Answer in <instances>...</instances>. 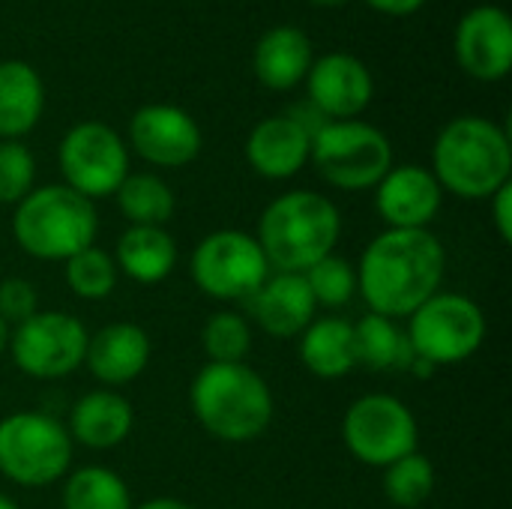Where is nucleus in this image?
Wrapping results in <instances>:
<instances>
[{
  "label": "nucleus",
  "instance_id": "9",
  "mask_svg": "<svg viewBox=\"0 0 512 509\" xmlns=\"http://www.w3.org/2000/svg\"><path fill=\"white\" fill-rule=\"evenodd\" d=\"M270 264L249 231L222 228L198 240L189 255V276L201 294L222 303H246L270 276Z\"/></svg>",
  "mask_w": 512,
  "mask_h": 509
},
{
  "label": "nucleus",
  "instance_id": "14",
  "mask_svg": "<svg viewBox=\"0 0 512 509\" xmlns=\"http://www.w3.org/2000/svg\"><path fill=\"white\" fill-rule=\"evenodd\" d=\"M453 54L477 81H501L512 69V18L498 3L468 9L453 30Z\"/></svg>",
  "mask_w": 512,
  "mask_h": 509
},
{
  "label": "nucleus",
  "instance_id": "28",
  "mask_svg": "<svg viewBox=\"0 0 512 509\" xmlns=\"http://www.w3.org/2000/svg\"><path fill=\"white\" fill-rule=\"evenodd\" d=\"M435 486H438L435 465L420 450L384 468V480H381L384 498L399 509H420L435 495Z\"/></svg>",
  "mask_w": 512,
  "mask_h": 509
},
{
  "label": "nucleus",
  "instance_id": "22",
  "mask_svg": "<svg viewBox=\"0 0 512 509\" xmlns=\"http://www.w3.org/2000/svg\"><path fill=\"white\" fill-rule=\"evenodd\" d=\"M45 111L42 75L27 60H0V141H21Z\"/></svg>",
  "mask_w": 512,
  "mask_h": 509
},
{
  "label": "nucleus",
  "instance_id": "21",
  "mask_svg": "<svg viewBox=\"0 0 512 509\" xmlns=\"http://www.w3.org/2000/svg\"><path fill=\"white\" fill-rule=\"evenodd\" d=\"M315 60L309 36L294 24H276L261 33L252 51L255 78L276 93H288L306 81V72Z\"/></svg>",
  "mask_w": 512,
  "mask_h": 509
},
{
  "label": "nucleus",
  "instance_id": "7",
  "mask_svg": "<svg viewBox=\"0 0 512 509\" xmlns=\"http://www.w3.org/2000/svg\"><path fill=\"white\" fill-rule=\"evenodd\" d=\"M309 165L342 192H366L396 165L390 138L366 120H330L312 135Z\"/></svg>",
  "mask_w": 512,
  "mask_h": 509
},
{
  "label": "nucleus",
  "instance_id": "25",
  "mask_svg": "<svg viewBox=\"0 0 512 509\" xmlns=\"http://www.w3.org/2000/svg\"><path fill=\"white\" fill-rule=\"evenodd\" d=\"M354 351H357V366L369 372H408L414 360V351L399 321L375 312L363 315L354 324Z\"/></svg>",
  "mask_w": 512,
  "mask_h": 509
},
{
  "label": "nucleus",
  "instance_id": "13",
  "mask_svg": "<svg viewBox=\"0 0 512 509\" xmlns=\"http://www.w3.org/2000/svg\"><path fill=\"white\" fill-rule=\"evenodd\" d=\"M126 147H132L153 168H183L201 156L204 135L186 108L150 102L132 114Z\"/></svg>",
  "mask_w": 512,
  "mask_h": 509
},
{
  "label": "nucleus",
  "instance_id": "20",
  "mask_svg": "<svg viewBox=\"0 0 512 509\" xmlns=\"http://www.w3.org/2000/svg\"><path fill=\"white\" fill-rule=\"evenodd\" d=\"M135 429V408L132 402L117 393V390H90L84 393L72 411H69V423L66 432L72 438V444L87 447V450H114L123 441H129Z\"/></svg>",
  "mask_w": 512,
  "mask_h": 509
},
{
  "label": "nucleus",
  "instance_id": "3",
  "mask_svg": "<svg viewBox=\"0 0 512 509\" xmlns=\"http://www.w3.org/2000/svg\"><path fill=\"white\" fill-rule=\"evenodd\" d=\"M189 408L210 438L222 444H249L273 426L276 399L252 366L207 363L189 384Z\"/></svg>",
  "mask_w": 512,
  "mask_h": 509
},
{
  "label": "nucleus",
  "instance_id": "32",
  "mask_svg": "<svg viewBox=\"0 0 512 509\" xmlns=\"http://www.w3.org/2000/svg\"><path fill=\"white\" fill-rule=\"evenodd\" d=\"M36 159L24 141H0V204H18L33 192Z\"/></svg>",
  "mask_w": 512,
  "mask_h": 509
},
{
  "label": "nucleus",
  "instance_id": "16",
  "mask_svg": "<svg viewBox=\"0 0 512 509\" xmlns=\"http://www.w3.org/2000/svg\"><path fill=\"white\" fill-rule=\"evenodd\" d=\"M444 204V189L426 165H393L375 186V210L387 228H432Z\"/></svg>",
  "mask_w": 512,
  "mask_h": 509
},
{
  "label": "nucleus",
  "instance_id": "15",
  "mask_svg": "<svg viewBox=\"0 0 512 509\" xmlns=\"http://www.w3.org/2000/svg\"><path fill=\"white\" fill-rule=\"evenodd\" d=\"M303 84L306 102L324 120H357L375 96V78L369 66L348 51L315 57Z\"/></svg>",
  "mask_w": 512,
  "mask_h": 509
},
{
  "label": "nucleus",
  "instance_id": "36",
  "mask_svg": "<svg viewBox=\"0 0 512 509\" xmlns=\"http://www.w3.org/2000/svg\"><path fill=\"white\" fill-rule=\"evenodd\" d=\"M132 509H195L192 504H186V501H180V498H168V495H162V498H150V501H144V504H135Z\"/></svg>",
  "mask_w": 512,
  "mask_h": 509
},
{
  "label": "nucleus",
  "instance_id": "18",
  "mask_svg": "<svg viewBox=\"0 0 512 509\" xmlns=\"http://www.w3.org/2000/svg\"><path fill=\"white\" fill-rule=\"evenodd\" d=\"M312 135L291 117L273 114L252 126L246 138V162L264 180H291L309 165Z\"/></svg>",
  "mask_w": 512,
  "mask_h": 509
},
{
  "label": "nucleus",
  "instance_id": "39",
  "mask_svg": "<svg viewBox=\"0 0 512 509\" xmlns=\"http://www.w3.org/2000/svg\"><path fill=\"white\" fill-rule=\"evenodd\" d=\"M0 509H21V507H18L9 495H3V492H0Z\"/></svg>",
  "mask_w": 512,
  "mask_h": 509
},
{
  "label": "nucleus",
  "instance_id": "37",
  "mask_svg": "<svg viewBox=\"0 0 512 509\" xmlns=\"http://www.w3.org/2000/svg\"><path fill=\"white\" fill-rule=\"evenodd\" d=\"M9 336H12V327L0 318V357H3L6 348H9Z\"/></svg>",
  "mask_w": 512,
  "mask_h": 509
},
{
  "label": "nucleus",
  "instance_id": "19",
  "mask_svg": "<svg viewBox=\"0 0 512 509\" xmlns=\"http://www.w3.org/2000/svg\"><path fill=\"white\" fill-rule=\"evenodd\" d=\"M246 306L252 321L273 339H297L318 318V303L303 273H270Z\"/></svg>",
  "mask_w": 512,
  "mask_h": 509
},
{
  "label": "nucleus",
  "instance_id": "2",
  "mask_svg": "<svg viewBox=\"0 0 512 509\" xmlns=\"http://www.w3.org/2000/svg\"><path fill=\"white\" fill-rule=\"evenodd\" d=\"M438 186L462 201H489L512 180L510 132L480 114L450 120L432 144Z\"/></svg>",
  "mask_w": 512,
  "mask_h": 509
},
{
  "label": "nucleus",
  "instance_id": "38",
  "mask_svg": "<svg viewBox=\"0 0 512 509\" xmlns=\"http://www.w3.org/2000/svg\"><path fill=\"white\" fill-rule=\"evenodd\" d=\"M312 6H324V9H336V6H345L351 0H309Z\"/></svg>",
  "mask_w": 512,
  "mask_h": 509
},
{
  "label": "nucleus",
  "instance_id": "5",
  "mask_svg": "<svg viewBox=\"0 0 512 509\" xmlns=\"http://www.w3.org/2000/svg\"><path fill=\"white\" fill-rule=\"evenodd\" d=\"M96 234V204L66 183L33 186L12 213V237L36 261H69L87 246H96Z\"/></svg>",
  "mask_w": 512,
  "mask_h": 509
},
{
  "label": "nucleus",
  "instance_id": "11",
  "mask_svg": "<svg viewBox=\"0 0 512 509\" xmlns=\"http://www.w3.org/2000/svg\"><path fill=\"white\" fill-rule=\"evenodd\" d=\"M57 165L63 183L96 204L99 198H114L120 183L129 177V147L114 126L102 120H81L60 138Z\"/></svg>",
  "mask_w": 512,
  "mask_h": 509
},
{
  "label": "nucleus",
  "instance_id": "30",
  "mask_svg": "<svg viewBox=\"0 0 512 509\" xmlns=\"http://www.w3.org/2000/svg\"><path fill=\"white\" fill-rule=\"evenodd\" d=\"M201 348L210 363H246L252 354L249 318L231 309L213 312L201 330Z\"/></svg>",
  "mask_w": 512,
  "mask_h": 509
},
{
  "label": "nucleus",
  "instance_id": "33",
  "mask_svg": "<svg viewBox=\"0 0 512 509\" xmlns=\"http://www.w3.org/2000/svg\"><path fill=\"white\" fill-rule=\"evenodd\" d=\"M36 312H39V294H36V285L30 279L9 276L0 282V318L9 327L24 324Z\"/></svg>",
  "mask_w": 512,
  "mask_h": 509
},
{
  "label": "nucleus",
  "instance_id": "8",
  "mask_svg": "<svg viewBox=\"0 0 512 509\" xmlns=\"http://www.w3.org/2000/svg\"><path fill=\"white\" fill-rule=\"evenodd\" d=\"M486 330V315L471 297L438 291L408 318L405 336L417 360L441 369L471 360L483 348Z\"/></svg>",
  "mask_w": 512,
  "mask_h": 509
},
{
  "label": "nucleus",
  "instance_id": "4",
  "mask_svg": "<svg viewBox=\"0 0 512 509\" xmlns=\"http://www.w3.org/2000/svg\"><path fill=\"white\" fill-rule=\"evenodd\" d=\"M342 237L339 207L315 189H291L276 195L261 219L255 240L273 273H306L336 252Z\"/></svg>",
  "mask_w": 512,
  "mask_h": 509
},
{
  "label": "nucleus",
  "instance_id": "12",
  "mask_svg": "<svg viewBox=\"0 0 512 509\" xmlns=\"http://www.w3.org/2000/svg\"><path fill=\"white\" fill-rule=\"evenodd\" d=\"M87 327L69 312H36L24 324L12 327L9 354L21 375L33 381H60L84 366Z\"/></svg>",
  "mask_w": 512,
  "mask_h": 509
},
{
  "label": "nucleus",
  "instance_id": "17",
  "mask_svg": "<svg viewBox=\"0 0 512 509\" xmlns=\"http://www.w3.org/2000/svg\"><path fill=\"white\" fill-rule=\"evenodd\" d=\"M150 357H153V342L147 330L132 321H114L90 333L84 366L102 387L117 390L138 381L150 366Z\"/></svg>",
  "mask_w": 512,
  "mask_h": 509
},
{
  "label": "nucleus",
  "instance_id": "1",
  "mask_svg": "<svg viewBox=\"0 0 512 509\" xmlns=\"http://www.w3.org/2000/svg\"><path fill=\"white\" fill-rule=\"evenodd\" d=\"M444 276L447 249L432 228H387L357 261V294L369 312L402 321L441 291Z\"/></svg>",
  "mask_w": 512,
  "mask_h": 509
},
{
  "label": "nucleus",
  "instance_id": "34",
  "mask_svg": "<svg viewBox=\"0 0 512 509\" xmlns=\"http://www.w3.org/2000/svg\"><path fill=\"white\" fill-rule=\"evenodd\" d=\"M489 213L501 243H512V180L489 198Z\"/></svg>",
  "mask_w": 512,
  "mask_h": 509
},
{
  "label": "nucleus",
  "instance_id": "23",
  "mask_svg": "<svg viewBox=\"0 0 512 509\" xmlns=\"http://www.w3.org/2000/svg\"><path fill=\"white\" fill-rule=\"evenodd\" d=\"M114 264L117 273H123L138 285H159L177 267V243L168 234V228L129 225L117 237Z\"/></svg>",
  "mask_w": 512,
  "mask_h": 509
},
{
  "label": "nucleus",
  "instance_id": "6",
  "mask_svg": "<svg viewBox=\"0 0 512 509\" xmlns=\"http://www.w3.org/2000/svg\"><path fill=\"white\" fill-rule=\"evenodd\" d=\"M75 444L66 426L42 411H15L0 420V474L21 489H48L72 468Z\"/></svg>",
  "mask_w": 512,
  "mask_h": 509
},
{
  "label": "nucleus",
  "instance_id": "35",
  "mask_svg": "<svg viewBox=\"0 0 512 509\" xmlns=\"http://www.w3.org/2000/svg\"><path fill=\"white\" fill-rule=\"evenodd\" d=\"M366 6H372L381 15H393V18H405L414 15L417 9L426 6V0H363Z\"/></svg>",
  "mask_w": 512,
  "mask_h": 509
},
{
  "label": "nucleus",
  "instance_id": "29",
  "mask_svg": "<svg viewBox=\"0 0 512 509\" xmlns=\"http://www.w3.org/2000/svg\"><path fill=\"white\" fill-rule=\"evenodd\" d=\"M63 279H66V288L78 297V300H87V303H99L105 297L114 294L117 288V264H114V255L99 249V246H87L84 252L72 255L69 261H63Z\"/></svg>",
  "mask_w": 512,
  "mask_h": 509
},
{
  "label": "nucleus",
  "instance_id": "10",
  "mask_svg": "<svg viewBox=\"0 0 512 509\" xmlns=\"http://www.w3.org/2000/svg\"><path fill=\"white\" fill-rule=\"evenodd\" d=\"M342 441L366 468H390L420 444L414 411L393 393H366L354 399L342 417Z\"/></svg>",
  "mask_w": 512,
  "mask_h": 509
},
{
  "label": "nucleus",
  "instance_id": "31",
  "mask_svg": "<svg viewBox=\"0 0 512 509\" xmlns=\"http://www.w3.org/2000/svg\"><path fill=\"white\" fill-rule=\"evenodd\" d=\"M312 297L324 309H342L357 297V264L342 255H327L303 273Z\"/></svg>",
  "mask_w": 512,
  "mask_h": 509
},
{
  "label": "nucleus",
  "instance_id": "24",
  "mask_svg": "<svg viewBox=\"0 0 512 509\" xmlns=\"http://www.w3.org/2000/svg\"><path fill=\"white\" fill-rule=\"evenodd\" d=\"M300 363L321 381L345 378L357 369L354 324L336 315L315 318L300 336Z\"/></svg>",
  "mask_w": 512,
  "mask_h": 509
},
{
  "label": "nucleus",
  "instance_id": "27",
  "mask_svg": "<svg viewBox=\"0 0 512 509\" xmlns=\"http://www.w3.org/2000/svg\"><path fill=\"white\" fill-rule=\"evenodd\" d=\"M63 509H132V492L126 480L105 465H84L63 477Z\"/></svg>",
  "mask_w": 512,
  "mask_h": 509
},
{
  "label": "nucleus",
  "instance_id": "26",
  "mask_svg": "<svg viewBox=\"0 0 512 509\" xmlns=\"http://www.w3.org/2000/svg\"><path fill=\"white\" fill-rule=\"evenodd\" d=\"M114 201L129 225L165 228L177 210L174 189L153 171H129V177L114 192Z\"/></svg>",
  "mask_w": 512,
  "mask_h": 509
}]
</instances>
